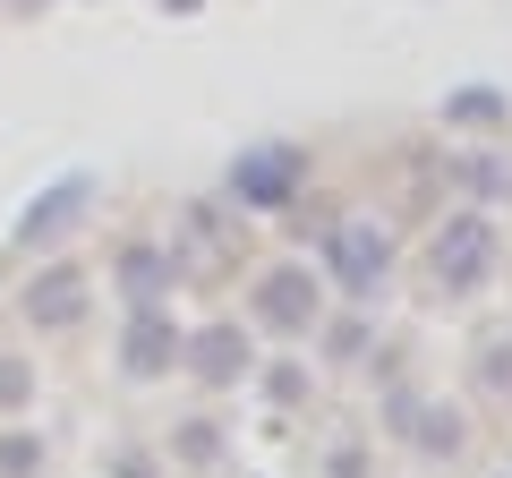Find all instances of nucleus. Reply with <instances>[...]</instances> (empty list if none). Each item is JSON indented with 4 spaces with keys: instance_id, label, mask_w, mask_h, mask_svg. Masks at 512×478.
<instances>
[{
    "instance_id": "7",
    "label": "nucleus",
    "mask_w": 512,
    "mask_h": 478,
    "mask_svg": "<svg viewBox=\"0 0 512 478\" xmlns=\"http://www.w3.org/2000/svg\"><path fill=\"white\" fill-rule=\"evenodd\" d=\"M180 359L205 376V385H239V376H248V342H239V325H197V333H180Z\"/></svg>"
},
{
    "instance_id": "5",
    "label": "nucleus",
    "mask_w": 512,
    "mask_h": 478,
    "mask_svg": "<svg viewBox=\"0 0 512 478\" xmlns=\"http://www.w3.org/2000/svg\"><path fill=\"white\" fill-rule=\"evenodd\" d=\"M171 368H180V325L146 299V308L128 316V333H120V376H171Z\"/></svg>"
},
{
    "instance_id": "4",
    "label": "nucleus",
    "mask_w": 512,
    "mask_h": 478,
    "mask_svg": "<svg viewBox=\"0 0 512 478\" xmlns=\"http://www.w3.org/2000/svg\"><path fill=\"white\" fill-rule=\"evenodd\" d=\"M299 180H308V154H299L291 137H256V146L231 154V197L256 205V214H282V205L299 197Z\"/></svg>"
},
{
    "instance_id": "2",
    "label": "nucleus",
    "mask_w": 512,
    "mask_h": 478,
    "mask_svg": "<svg viewBox=\"0 0 512 478\" xmlns=\"http://www.w3.org/2000/svg\"><path fill=\"white\" fill-rule=\"evenodd\" d=\"M333 274V291H350V299H376L384 282H393V231H384L376 214H342L325 231V257H316Z\"/></svg>"
},
{
    "instance_id": "3",
    "label": "nucleus",
    "mask_w": 512,
    "mask_h": 478,
    "mask_svg": "<svg viewBox=\"0 0 512 478\" xmlns=\"http://www.w3.org/2000/svg\"><path fill=\"white\" fill-rule=\"evenodd\" d=\"M248 316L274 333V342H308L316 316H325V274H316V265H265L256 291H248Z\"/></svg>"
},
{
    "instance_id": "6",
    "label": "nucleus",
    "mask_w": 512,
    "mask_h": 478,
    "mask_svg": "<svg viewBox=\"0 0 512 478\" xmlns=\"http://www.w3.org/2000/svg\"><path fill=\"white\" fill-rule=\"evenodd\" d=\"M86 205H94V180H86V171H69L60 188H43V205H26L18 239H26V248H52L69 222H86Z\"/></svg>"
},
{
    "instance_id": "1",
    "label": "nucleus",
    "mask_w": 512,
    "mask_h": 478,
    "mask_svg": "<svg viewBox=\"0 0 512 478\" xmlns=\"http://www.w3.org/2000/svg\"><path fill=\"white\" fill-rule=\"evenodd\" d=\"M495 265H504V231H495L487 214H444V222H436V239H427V274H436L444 299L487 291Z\"/></svg>"
},
{
    "instance_id": "12",
    "label": "nucleus",
    "mask_w": 512,
    "mask_h": 478,
    "mask_svg": "<svg viewBox=\"0 0 512 478\" xmlns=\"http://www.w3.org/2000/svg\"><path fill=\"white\" fill-rule=\"evenodd\" d=\"M512 376V350H487V385H504Z\"/></svg>"
},
{
    "instance_id": "10",
    "label": "nucleus",
    "mask_w": 512,
    "mask_h": 478,
    "mask_svg": "<svg viewBox=\"0 0 512 478\" xmlns=\"http://www.w3.org/2000/svg\"><path fill=\"white\" fill-rule=\"evenodd\" d=\"M120 291L137 299V308L163 299V291H171V257H163V248H128V257H120Z\"/></svg>"
},
{
    "instance_id": "8",
    "label": "nucleus",
    "mask_w": 512,
    "mask_h": 478,
    "mask_svg": "<svg viewBox=\"0 0 512 478\" xmlns=\"http://www.w3.org/2000/svg\"><path fill=\"white\" fill-rule=\"evenodd\" d=\"M26 316H35V325H77V316H86V274H77V265H52V274L26 291Z\"/></svg>"
},
{
    "instance_id": "11",
    "label": "nucleus",
    "mask_w": 512,
    "mask_h": 478,
    "mask_svg": "<svg viewBox=\"0 0 512 478\" xmlns=\"http://www.w3.org/2000/svg\"><path fill=\"white\" fill-rule=\"evenodd\" d=\"M35 461H43L35 444H0V478H26V470H35Z\"/></svg>"
},
{
    "instance_id": "9",
    "label": "nucleus",
    "mask_w": 512,
    "mask_h": 478,
    "mask_svg": "<svg viewBox=\"0 0 512 478\" xmlns=\"http://www.w3.org/2000/svg\"><path fill=\"white\" fill-rule=\"evenodd\" d=\"M393 427H402L419 453H461V419H453V410H419L410 393L393 402Z\"/></svg>"
}]
</instances>
